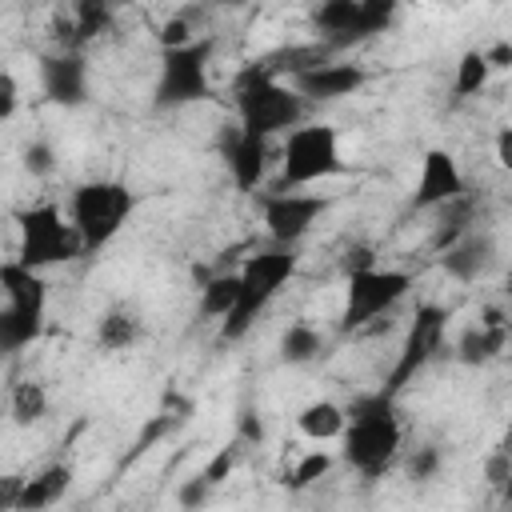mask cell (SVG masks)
Returning a JSON list of instances; mask_svg holds the SVG:
<instances>
[{
  "label": "cell",
  "mask_w": 512,
  "mask_h": 512,
  "mask_svg": "<svg viewBox=\"0 0 512 512\" xmlns=\"http://www.w3.org/2000/svg\"><path fill=\"white\" fill-rule=\"evenodd\" d=\"M344 416H348L340 436L344 464L364 480H380L404 448V424L396 400L384 392H360L344 404Z\"/></svg>",
  "instance_id": "1"
},
{
  "label": "cell",
  "mask_w": 512,
  "mask_h": 512,
  "mask_svg": "<svg viewBox=\"0 0 512 512\" xmlns=\"http://www.w3.org/2000/svg\"><path fill=\"white\" fill-rule=\"evenodd\" d=\"M296 276V252L292 248H260L236 268V304L220 320V340L236 344L252 332V324L264 316V308L280 296V288Z\"/></svg>",
  "instance_id": "2"
},
{
  "label": "cell",
  "mask_w": 512,
  "mask_h": 512,
  "mask_svg": "<svg viewBox=\"0 0 512 512\" xmlns=\"http://www.w3.org/2000/svg\"><path fill=\"white\" fill-rule=\"evenodd\" d=\"M236 128L260 140L288 136L304 124L308 104L292 92L288 80H280L272 68H244L236 80Z\"/></svg>",
  "instance_id": "3"
},
{
  "label": "cell",
  "mask_w": 512,
  "mask_h": 512,
  "mask_svg": "<svg viewBox=\"0 0 512 512\" xmlns=\"http://www.w3.org/2000/svg\"><path fill=\"white\" fill-rule=\"evenodd\" d=\"M136 208V196L124 180H84L72 188L68 200V224L76 232L80 256H96L100 248H108L120 228L128 224Z\"/></svg>",
  "instance_id": "4"
},
{
  "label": "cell",
  "mask_w": 512,
  "mask_h": 512,
  "mask_svg": "<svg viewBox=\"0 0 512 512\" xmlns=\"http://www.w3.org/2000/svg\"><path fill=\"white\" fill-rule=\"evenodd\" d=\"M348 164H344V152H340V136L332 124L316 120V124H300L284 136V148H280V176H276V188L272 192H300L308 184H320V180H332L340 176Z\"/></svg>",
  "instance_id": "5"
},
{
  "label": "cell",
  "mask_w": 512,
  "mask_h": 512,
  "mask_svg": "<svg viewBox=\"0 0 512 512\" xmlns=\"http://www.w3.org/2000/svg\"><path fill=\"white\" fill-rule=\"evenodd\" d=\"M212 56H216L212 36H196L188 44L160 48V72H156L152 104L172 112V108L208 100L212 96Z\"/></svg>",
  "instance_id": "6"
},
{
  "label": "cell",
  "mask_w": 512,
  "mask_h": 512,
  "mask_svg": "<svg viewBox=\"0 0 512 512\" xmlns=\"http://www.w3.org/2000/svg\"><path fill=\"white\" fill-rule=\"evenodd\" d=\"M76 256H80L76 232L56 204H32V208L16 212V256H12L16 264H24L32 272H48Z\"/></svg>",
  "instance_id": "7"
},
{
  "label": "cell",
  "mask_w": 512,
  "mask_h": 512,
  "mask_svg": "<svg viewBox=\"0 0 512 512\" xmlns=\"http://www.w3.org/2000/svg\"><path fill=\"white\" fill-rule=\"evenodd\" d=\"M412 288V276L404 268H364L352 272L344 284V308H340V332L368 328L384 312H392Z\"/></svg>",
  "instance_id": "8"
},
{
  "label": "cell",
  "mask_w": 512,
  "mask_h": 512,
  "mask_svg": "<svg viewBox=\"0 0 512 512\" xmlns=\"http://www.w3.org/2000/svg\"><path fill=\"white\" fill-rule=\"evenodd\" d=\"M444 336H448V308L444 304H420L416 312H412V324H408V332H404V344H400V352H396V364H392V372H388V380H384V396H400V388L404 384H412L440 352H444Z\"/></svg>",
  "instance_id": "9"
},
{
  "label": "cell",
  "mask_w": 512,
  "mask_h": 512,
  "mask_svg": "<svg viewBox=\"0 0 512 512\" xmlns=\"http://www.w3.org/2000/svg\"><path fill=\"white\" fill-rule=\"evenodd\" d=\"M392 16H396L392 0H324L312 12V20L324 32L328 48H344V44L368 40V36L384 32L392 24Z\"/></svg>",
  "instance_id": "10"
},
{
  "label": "cell",
  "mask_w": 512,
  "mask_h": 512,
  "mask_svg": "<svg viewBox=\"0 0 512 512\" xmlns=\"http://www.w3.org/2000/svg\"><path fill=\"white\" fill-rule=\"evenodd\" d=\"M328 196H312V192H268L260 200V216H264V232L276 248H296L316 220L328 212Z\"/></svg>",
  "instance_id": "11"
},
{
  "label": "cell",
  "mask_w": 512,
  "mask_h": 512,
  "mask_svg": "<svg viewBox=\"0 0 512 512\" xmlns=\"http://www.w3.org/2000/svg\"><path fill=\"white\" fill-rule=\"evenodd\" d=\"M288 84L304 104H332V100H344V96L360 92L368 84V72L360 64L320 60V64H308L296 76H288Z\"/></svg>",
  "instance_id": "12"
},
{
  "label": "cell",
  "mask_w": 512,
  "mask_h": 512,
  "mask_svg": "<svg viewBox=\"0 0 512 512\" xmlns=\"http://www.w3.org/2000/svg\"><path fill=\"white\" fill-rule=\"evenodd\" d=\"M40 92L56 108L88 104V60L84 52H48L40 56Z\"/></svg>",
  "instance_id": "13"
},
{
  "label": "cell",
  "mask_w": 512,
  "mask_h": 512,
  "mask_svg": "<svg viewBox=\"0 0 512 512\" xmlns=\"http://www.w3.org/2000/svg\"><path fill=\"white\" fill-rule=\"evenodd\" d=\"M464 196V172L448 148H428L412 184V208H444Z\"/></svg>",
  "instance_id": "14"
},
{
  "label": "cell",
  "mask_w": 512,
  "mask_h": 512,
  "mask_svg": "<svg viewBox=\"0 0 512 512\" xmlns=\"http://www.w3.org/2000/svg\"><path fill=\"white\" fill-rule=\"evenodd\" d=\"M220 160H224V168H228V176H232V184L240 192H256L264 184V176H268L272 152H268V140L248 136V132H240L232 124L220 136Z\"/></svg>",
  "instance_id": "15"
},
{
  "label": "cell",
  "mask_w": 512,
  "mask_h": 512,
  "mask_svg": "<svg viewBox=\"0 0 512 512\" xmlns=\"http://www.w3.org/2000/svg\"><path fill=\"white\" fill-rule=\"evenodd\" d=\"M0 292H4V304H12V308L48 312V280H44V272H32V268H24L16 260L0 264Z\"/></svg>",
  "instance_id": "16"
},
{
  "label": "cell",
  "mask_w": 512,
  "mask_h": 512,
  "mask_svg": "<svg viewBox=\"0 0 512 512\" xmlns=\"http://www.w3.org/2000/svg\"><path fill=\"white\" fill-rule=\"evenodd\" d=\"M68 488H72V468L68 464H48V468H40L24 480V496H20L16 512H48L68 496Z\"/></svg>",
  "instance_id": "17"
},
{
  "label": "cell",
  "mask_w": 512,
  "mask_h": 512,
  "mask_svg": "<svg viewBox=\"0 0 512 512\" xmlns=\"http://www.w3.org/2000/svg\"><path fill=\"white\" fill-rule=\"evenodd\" d=\"M504 344H508V324H472L452 344V356L464 368H480V364H492L504 352Z\"/></svg>",
  "instance_id": "18"
},
{
  "label": "cell",
  "mask_w": 512,
  "mask_h": 512,
  "mask_svg": "<svg viewBox=\"0 0 512 512\" xmlns=\"http://www.w3.org/2000/svg\"><path fill=\"white\" fill-rule=\"evenodd\" d=\"M140 336H144V320L128 304H112L96 320V348L100 352H128L132 344H140Z\"/></svg>",
  "instance_id": "19"
},
{
  "label": "cell",
  "mask_w": 512,
  "mask_h": 512,
  "mask_svg": "<svg viewBox=\"0 0 512 512\" xmlns=\"http://www.w3.org/2000/svg\"><path fill=\"white\" fill-rule=\"evenodd\" d=\"M344 424H348V416H344V404H336V400H308V404L296 412V428H300V436L312 440V444H332V440H340V436H344Z\"/></svg>",
  "instance_id": "20"
},
{
  "label": "cell",
  "mask_w": 512,
  "mask_h": 512,
  "mask_svg": "<svg viewBox=\"0 0 512 512\" xmlns=\"http://www.w3.org/2000/svg\"><path fill=\"white\" fill-rule=\"evenodd\" d=\"M44 320L48 312H24V308L4 304L0 308V356H20L24 348H32L44 332Z\"/></svg>",
  "instance_id": "21"
},
{
  "label": "cell",
  "mask_w": 512,
  "mask_h": 512,
  "mask_svg": "<svg viewBox=\"0 0 512 512\" xmlns=\"http://www.w3.org/2000/svg\"><path fill=\"white\" fill-rule=\"evenodd\" d=\"M488 252H492V244H488V240H480V236H464V240H456L452 248H444V252H440V268H444L452 280L472 284V280L484 272Z\"/></svg>",
  "instance_id": "22"
},
{
  "label": "cell",
  "mask_w": 512,
  "mask_h": 512,
  "mask_svg": "<svg viewBox=\"0 0 512 512\" xmlns=\"http://www.w3.org/2000/svg\"><path fill=\"white\" fill-rule=\"evenodd\" d=\"M8 416L20 428H32L48 416V388L40 380H16L12 396H8Z\"/></svg>",
  "instance_id": "23"
},
{
  "label": "cell",
  "mask_w": 512,
  "mask_h": 512,
  "mask_svg": "<svg viewBox=\"0 0 512 512\" xmlns=\"http://www.w3.org/2000/svg\"><path fill=\"white\" fill-rule=\"evenodd\" d=\"M320 352H324L320 328H312L308 320H296V324L284 328V336H280V360H284V364L300 368V364H312Z\"/></svg>",
  "instance_id": "24"
},
{
  "label": "cell",
  "mask_w": 512,
  "mask_h": 512,
  "mask_svg": "<svg viewBox=\"0 0 512 512\" xmlns=\"http://www.w3.org/2000/svg\"><path fill=\"white\" fill-rule=\"evenodd\" d=\"M488 80H492V68H488V60H484V52H480V48L460 52L456 72H452V92H456L460 100H472V96H480V92L488 88Z\"/></svg>",
  "instance_id": "25"
},
{
  "label": "cell",
  "mask_w": 512,
  "mask_h": 512,
  "mask_svg": "<svg viewBox=\"0 0 512 512\" xmlns=\"http://www.w3.org/2000/svg\"><path fill=\"white\" fill-rule=\"evenodd\" d=\"M232 304H236V272H216V276H208L204 288H200V312H204L208 320H224V316L232 312Z\"/></svg>",
  "instance_id": "26"
},
{
  "label": "cell",
  "mask_w": 512,
  "mask_h": 512,
  "mask_svg": "<svg viewBox=\"0 0 512 512\" xmlns=\"http://www.w3.org/2000/svg\"><path fill=\"white\" fill-rule=\"evenodd\" d=\"M468 220H472V204H468V196L444 204L440 228H436V236H432V248L444 252V248H452L456 240H464V236H468Z\"/></svg>",
  "instance_id": "27"
},
{
  "label": "cell",
  "mask_w": 512,
  "mask_h": 512,
  "mask_svg": "<svg viewBox=\"0 0 512 512\" xmlns=\"http://www.w3.org/2000/svg\"><path fill=\"white\" fill-rule=\"evenodd\" d=\"M332 472V456L324 452V448H312V452H304L288 472H284V484L292 488V492H304V488H312L316 480H324Z\"/></svg>",
  "instance_id": "28"
},
{
  "label": "cell",
  "mask_w": 512,
  "mask_h": 512,
  "mask_svg": "<svg viewBox=\"0 0 512 512\" xmlns=\"http://www.w3.org/2000/svg\"><path fill=\"white\" fill-rule=\"evenodd\" d=\"M240 452H244V444H236V440H232L228 448L212 452V460H208V464L200 468V476H204V480H208L212 488H220V484H224V480H228V476L236 472V464H240Z\"/></svg>",
  "instance_id": "29"
},
{
  "label": "cell",
  "mask_w": 512,
  "mask_h": 512,
  "mask_svg": "<svg viewBox=\"0 0 512 512\" xmlns=\"http://www.w3.org/2000/svg\"><path fill=\"white\" fill-rule=\"evenodd\" d=\"M440 468H444V452H440L436 444H420V448L408 456V476H412L416 484L436 480V476H440Z\"/></svg>",
  "instance_id": "30"
},
{
  "label": "cell",
  "mask_w": 512,
  "mask_h": 512,
  "mask_svg": "<svg viewBox=\"0 0 512 512\" xmlns=\"http://www.w3.org/2000/svg\"><path fill=\"white\" fill-rule=\"evenodd\" d=\"M212 492H216V488L196 472L192 480H184V484L176 488V504H180V512H204L208 500H212Z\"/></svg>",
  "instance_id": "31"
},
{
  "label": "cell",
  "mask_w": 512,
  "mask_h": 512,
  "mask_svg": "<svg viewBox=\"0 0 512 512\" xmlns=\"http://www.w3.org/2000/svg\"><path fill=\"white\" fill-rule=\"evenodd\" d=\"M20 160H24V172H28V176H52V172H56V148H52L48 140H32V144L20 152Z\"/></svg>",
  "instance_id": "32"
},
{
  "label": "cell",
  "mask_w": 512,
  "mask_h": 512,
  "mask_svg": "<svg viewBox=\"0 0 512 512\" xmlns=\"http://www.w3.org/2000/svg\"><path fill=\"white\" fill-rule=\"evenodd\" d=\"M16 108H20V80L8 68H0V124H8Z\"/></svg>",
  "instance_id": "33"
},
{
  "label": "cell",
  "mask_w": 512,
  "mask_h": 512,
  "mask_svg": "<svg viewBox=\"0 0 512 512\" xmlns=\"http://www.w3.org/2000/svg\"><path fill=\"white\" fill-rule=\"evenodd\" d=\"M24 472H0V512H16L24 496Z\"/></svg>",
  "instance_id": "34"
},
{
  "label": "cell",
  "mask_w": 512,
  "mask_h": 512,
  "mask_svg": "<svg viewBox=\"0 0 512 512\" xmlns=\"http://www.w3.org/2000/svg\"><path fill=\"white\" fill-rule=\"evenodd\" d=\"M364 268H376V256H372V248H368V244H352V248L344 252V276L364 272Z\"/></svg>",
  "instance_id": "35"
},
{
  "label": "cell",
  "mask_w": 512,
  "mask_h": 512,
  "mask_svg": "<svg viewBox=\"0 0 512 512\" xmlns=\"http://www.w3.org/2000/svg\"><path fill=\"white\" fill-rule=\"evenodd\" d=\"M480 52H484V60H488L492 72H504V68L512 64V40H496V44H488V48H480Z\"/></svg>",
  "instance_id": "36"
},
{
  "label": "cell",
  "mask_w": 512,
  "mask_h": 512,
  "mask_svg": "<svg viewBox=\"0 0 512 512\" xmlns=\"http://www.w3.org/2000/svg\"><path fill=\"white\" fill-rule=\"evenodd\" d=\"M260 440H264V424H260V416L244 412V416H240V436H236V444H260Z\"/></svg>",
  "instance_id": "37"
},
{
  "label": "cell",
  "mask_w": 512,
  "mask_h": 512,
  "mask_svg": "<svg viewBox=\"0 0 512 512\" xmlns=\"http://www.w3.org/2000/svg\"><path fill=\"white\" fill-rule=\"evenodd\" d=\"M496 164L500 168H512V128H500L496 132Z\"/></svg>",
  "instance_id": "38"
},
{
  "label": "cell",
  "mask_w": 512,
  "mask_h": 512,
  "mask_svg": "<svg viewBox=\"0 0 512 512\" xmlns=\"http://www.w3.org/2000/svg\"><path fill=\"white\" fill-rule=\"evenodd\" d=\"M488 472H492V484H504V456H496V460L488 464Z\"/></svg>",
  "instance_id": "39"
}]
</instances>
